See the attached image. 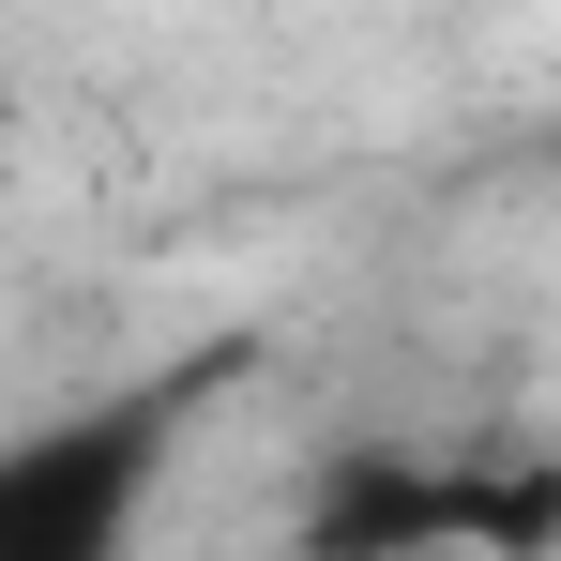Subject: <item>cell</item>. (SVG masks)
<instances>
[{
    "label": "cell",
    "instance_id": "cell-2",
    "mask_svg": "<svg viewBox=\"0 0 561 561\" xmlns=\"http://www.w3.org/2000/svg\"><path fill=\"white\" fill-rule=\"evenodd\" d=\"M379 561H485V547H470V516H440V531H410V547H379Z\"/></svg>",
    "mask_w": 561,
    "mask_h": 561
},
{
    "label": "cell",
    "instance_id": "cell-1",
    "mask_svg": "<svg viewBox=\"0 0 561 561\" xmlns=\"http://www.w3.org/2000/svg\"><path fill=\"white\" fill-rule=\"evenodd\" d=\"M137 501H152L137 425L15 440V456H0V561H122L137 547Z\"/></svg>",
    "mask_w": 561,
    "mask_h": 561
}]
</instances>
